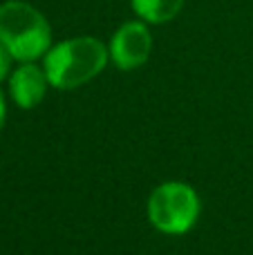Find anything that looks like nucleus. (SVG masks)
<instances>
[{
  "instance_id": "7",
  "label": "nucleus",
  "mask_w": 253,
  "mask_h": 255,
  "mask_svg": "<svg viewBox=\"0 0 253 255\" xmlns=\"http://www.w3.org/2000/svg\"><path fill=\"white\" fill-rule=\"evenodd\" d=\"M11 54H9V49L2 45V40H0V81L7 76V72H9V65H11Z\"/></svg>"
},
{
  "instance_id": "3",
  "label": "nucleus",
  "mask_w": 253,
  "mask_h": 255,
  "mask_svg": "<svg viewBox=\"0 0 253 255\" xmlns=\"http://www.w3.org/2000/svg\"><path fill=\"white\" fill-rule=\"evenodd\" d=\"M200 215V197L184 181H166L152 190L148 199V217L152 226L166 235H182L193 229Z\"/></svg>"
},
{
  "instance_id": "2",
  "label": "nucleus",
  "mask_w": 253,
  "mask_h": 255,
  "mask_svg": "<svg viewBox=\"0 0 253 255\" xmlns=\"http://www.w3.org/2000/svg\"><path fill=\"white\" fill-rule=\"evenodd\" d=\"M0 40L13 58L29 63L52 47V27L29 2L7 0L0 4Z\"/></svg>"
},
{
  "instance_id": "6",
  "label": "nucleus",
  "mask_w": 253,
  "mask_h": 255,
  "mask_svg": "<svg viewBox=\"0 0 253 255\" xmlns=\"http://www.w3.org/2000/svg\"><path fill=\"white\" fill-rule=\"evenodd\" d=\"M184 0H132V9L146 22H168L182 11Z\"/></svg>"
},
{
  "instance_id": "5",
  "label": "nucleus",
  "mask_w": 253,
  "mask_h": 255,
  "mask_svg": "<svg viewBox=\"0 0 253 255\" xmlns=\"http://www.w3.org/2000/svg\"><path fill=\"white\" fill-rule=\"evenodd\" d=\"M47 85H49V81H47L45 70H40L31 61L22 63L11 74V81H9L13 103L18 108H25V110H31V108H36L43 101L45 92H47Z\"/></svg>"
},
{
  "instance_id": "1",
  "label": "nucleus",
  "mask_w": 253,
  "mask_h": 255,
  "mask_svg": "<svg viewBox=\"0 0 253 255\" xmlns=\"http://www.w3.org/2000/svg\"><path fill=\"white\" fill-rule=\"evenodd\" d=\"M108 63V47L92 36H76L56 43L45 54V74L49 85L74 90L92 81Z\"/></svg>"
},
{
  "instance_id": "4",
  "label": "nucleus",
  "mask_w": 253,
  "mask_h": 255,
  "mask_svg": "<svg viewBox=\"0 0 253 255\" xmlns=\"http://www.w3.org/2000/svg\"><path fill=\"white\" fill-rule=\"evenodd\" d=\"M152 49V36L141 20L124 22L115 31L110 43V56L119 70H137L148 61Z\"/></svg>"
},
{
  "instance_id": "8",
  "label": "nucleus",
  "mask_w": 253,
  "mask_h": 255,
  "mask_svg": "<svg viewBox=\"0 0 253 255\" xmlns=\"http://www.w3.org/2000/svg\"><path fill=\"white\" fill-rule=\"evenodd\" d=\"M4 115H7V108H4V97H2V90H0V130L4 126Z\"/></svg>"
}]
</instances>
